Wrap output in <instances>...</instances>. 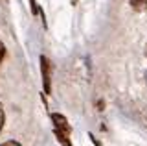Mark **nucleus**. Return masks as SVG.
I'll use <instances>...</instances> for the list:
<instances>
[{
  "label": "nucleus",
  "instance_id": "1",
  "mask_svg": "<svg viewBox=\"0 0 147 146\" xmlns=\"http://www.w3.org/2000/svg\"><path fill=\"white\" fill-rule=\"evenodd\" d=\"M52 122H53V128H55L57 141L63 146H70V139H68V137H70L72 126L68 124V120L63 115H59V113H52Z\"/></svg>",
  "mask_w": 147,
  "mask_h": 146
},
{
  "label": "nucleus",
  "instance_id": "2",
  "mask_svg": "<svg viewBox=\"0 0 147 146\" xmlns=\"http://www.w3.org/2000/svg\"><path fill=\"white\" fill-rule=\"evenodd\" d=\"M40 72H42L44 93L50 94V93H52V65H50L48 57H44V56H40Z\"/></svg>",
  "mask_w": 147,
  "mask_h": 146
},
{
  "label": "nucleus",
  "instance_id": "3",
  "mask_svg": "<svg viewBox=\"0 0 147 146\" xmlns=\"http://www.w3.org/2000/svg\"><path fill=\"white\" fill-rule=\"evenodd\" d=\"M131 6L134 8L136 11H144L147 8V0H131Z\"/></svg>",
  "mask_w": 147,
  "mask_h": 146
},
{
  "label": "nucleus",
  "instance_id": "4",
  "mask_svg": "<svg viewBox=\"0 0 147 146\" xmlns=\"http://www.w3.org/2000/svg\"><path fill=\"white\" fill-rule=\"evenodd\" d=\"M30 6H31V13H33V15H44L42 11H40V8H39V4H37V0H30Z\"/></svg>",
  "mask_w": 147,
  "mask_h": 146
},
{
  "label": "nucleus",
  "instance_id": "5",
  "mask_svg": "<svg viewBox=\"0 0 147 146\" xmlns=\"http://www.w3.org/2000/svg\"><path fill=\"white\" fill-rule=\"evenodd\" d=\"M4 120H6V115H4L2 104H0V131H2V128H4Z\"/></svg>",
  "mask_w": 147,
  "mask_h": 146
},
{
  "label": "nucleus",
  "instance_id": "6",
  "mask_svg": "<svg viewBox=\"0 0 147 146\" xmlns=\"http://www.w3.org/2000/svg\"><path fill=\"white\" fill-rule=\"evenodd\" d=\"M4 56H6V46H4V43H2V41H0V63H2Z\"/></svg>",
  "mask_w": 147,
  "mask_h": 146
},
{
  "label": "nucleus",
  "instance_id": "7",
  "mask_svg": "<svg viewBox=\"0 0 147 146\" xmlns=\"http://www.w3.org/2000/svg\"><path fill=\"white\" fill-rule=\"evenodd\" d=\"M0 146H20V144H18L17 141H6V143H2Z\"/></svg>",
  "mask_w": 147,
  "mask_h": 146
},
{
  "label": "nucleus",
  "instance_id": "8",
  "mask_svg": "<svg viewBox=\"0 0 147 146\" xmlns=\"http://www.w3.org/2000/svg\"><path fill=\"white\" fill-rule=\"evenodd\" d=\"M72 4H74V6H76V4H77V0H72Z\"/></svg>",
  "mask_w": 147,
  "mask_h": 146
},
{
  "label": "nucleus",
  "instance_id": "9",
  "mask_svg": "<svg viewBox=\"0 0 147 146\" xmlns=\"http://www.w3.org/2000/svg\"><path fill=\"white\" fill-rule=\"evenodd\" d=\"M145 81H147V70H145Z\"/></svg>",
  "mask_w": 147,
  "mask_h": 146
},
{
  "label": "nucleus",
  "instance_id": "10",
  "mask_svg": "<svg viewBox=\"0 0 147 146\" xmlns=\"http://www.w3.org/2000/svg\"><path fill=\"white\" fill-rule=\"evenodd\" d=\"M145 54H147V44H145Z\"/></svg>",
  "mask_w": 147,
  "mask_h": 146
}]
</instances>
